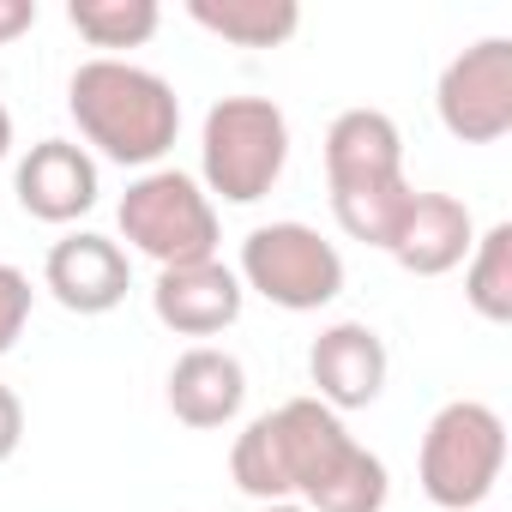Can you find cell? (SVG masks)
I'll return each instance as SVG.
<instances>
[{
    "mask_svg": "<svg viewBox=\"0 0 512 512\" xmlns=\"http://www.w3.org/2000/svg\"><path fill=\"white\" fill-rule=\"evenodd\" d=\"M229 482L253 506L302 500L308 512H380L392 494L386 458L368 452L320 398H290L253 416L229 446Z\"/></svg>",
    "mask_w": 512,
    "mask_h": 512,
    "instance_id": "cell-1",
    "label": "cell"
},
{
    "mask_svg": "<svg viewBox=\"0 0 512 512\" xmlns=\"http://www.w3.org/2000/svg\"><path fill=\"white\" fill-rule=\"evenodd\" d=\"M67 109L79 121V139L121 169H157L181 133V97L163 73L133 67L121 55H97L67 79Z\"/></svg>",
    "mask_w": 512,
    "mask_h": 512,
    "instance_id": "cell-2",
    "label": "cell"
},
{
    "mask_svg": "<svg viewBox=\"0 0 512 512\" xmlns=\"http://www.w3.org/2000/svg\"><path fill=\"white\" fill-rule=\"evenodd\" d=\"M326 187H332V217L350 241H368L386 253L404 205H410V175H404V133L386 109H344L326 127Z\"/></svg>",
    "mask_w": 512,
    "mask_h": 512,
    "instance_id": "cell-3",
    "label": "cell"
},
{
    "mask_svg": "<svg viewBox=\"0 0 512 512\" xmlns=\"http://www.w3.org/2000/svg\"><path fill=\"white\" fill-rule=\"evenodd\" d=\"M290 163V115L272 97H217L199 127V187L223 205H260Z\"/></svg>",
    "mask_w": 512,
    "mask_h": 512,
    "instance_id": "cell-4",
    "label": "cell"
},
{
    "mask_svg": "<svg viewBox=\"0 0 512 512\" xmlns=\"http://www.w3.org/2000/svg\"><path fill=\"white\" fill-rule=\"evenodd\" d=\"M500 464H506V422H500L494 404L452 398L428 416L416 476H422V494L440 512H476L494 494Z\"/></svg>",
    "mask_w": 512,
    "mask_h": 512,
    "instance_id": "cell-5",
    "label": "cell"
},
{
    "mask_svg": "<svg viewBox=\"0 0 512 512\" xmlns=\"http://www.w3.org/2000/svg\"><path fill=\"white\" fill-rule=\"evenodd\" d=\"M115 223H121L133 253L157 260V272L217 260V205L187 169H145V175H133L121 205H115Z\"/></svg>",
    "mask_w": 512,
    "mask_h": 512,
    "instance_id": "cell-6",
    "label": "cell"
},
{
    "mask_svg": "<svg viewBox=\"0 0 512 512\" xmlns=\"http://www.w3.org/2000/svg\"><path fill=\"white\" fill-rule=\"evenodd\" d=\"M235 278H241V290L266 296L284 314H320L344 296V253L314 223L284 217V223L247 229Z\"/></svg>",
    "mask_w": 512,
    "mask_h": 512,
    "instance_id": "cell-7",
    "label": "cell"
},
{
    "mask_svg": "<svg viewBox=\"0 0 512 512\" xmlns=\"http://www.w3.org/2000/svg\"><path fill=\"white\" fill-rule=\"evenodd\" d=\"M440 127L464 145H500L512 133V37H482L440 67Z\"/></svg>",
    "mask_w": 512,
    "mask_h": 512,
    "instance_id": "cell-8",
    "label": "cell"
},
{
    "mask_svg": "<svg viewBox=\"0 0 512 512\" xmlns=\"http://www.w3.org/2000/svg\"><path fill=\"white\" fill-rule=\"evenodd\" d=\"M43 290L79 314V320H97V314H115L133 290V260H127V247L97 235V229H73L49 247V260H43Z\"/></svg>",
    "mask_w": 512,
    "mask_h": 512,
    "instance_id": "cell-9",
    "label": "cell"
},
{
    "mask_svg": "<svg viewBox=\"0 0 512 512\" xmlns=\"http://www.w3.org/2000/svg\"><path fill=\"white\" fill-rule=\"evenodd\" d=\"M386 374H392V356H386V338L368 326V320H338L326 326L314 344H308V380H314V398L338 416L350 410H368L380 392H386Z\"/></svg>",
    "mask_w": 512,
    "mask_h": 512,
    "instance_id": "cell-10",
    "label": "cell"
},
{
    "mask_svg": "<svg viewBox=\"0 0 512 512\" xmlns=\"http://www.w3.org/2000/svg\"><path fill=\"white\" fill-rule=\"evenodd\" d=\"M13 193H19V211L37 217V223H79L97 205L103 175H97V157L85 145L37 139L13 169Z\"/></svg>",
    "mask_w": 512,
    "mask_h": 512,
    "instance_id": "cell-11",
    "label": "cell"
},
{
    "mask_svg": "<svg viewBox=\"0 0 512 512\" xmlns=\"http://www.w3.org/2000/svg\"><path fill=\"white\" fill-rule=\"evenodd\" d=\"M470 247H476L470 205L452 199V193H422V187L410 193V205H404V217H398V229L386 241V253L410 278H446V272H458L470 260Z\"/></svg>",
    "mask_w": 512,
    "mask_h": 512,
    "instance_id": "cell-12",
    "label": "cell"
},
{
    "mask_svg": "<svg viewBox=\"0 0 512 512\" xmlns=\"http://www.w3.org/2000/svg\"><path fill=\"white\" fill-rule=\"evenodd\" d=\"M247 290L235 278V266L223 260H199V266H169L151 284V314L175 332V338H217L241 320Z\"/></svg>",
    "mask_w": 512,
    "mask_h": 512,
    "instance_id": "cell-13",
    "label": "cell"
},
{
    "mask_svg": "<svg viewBox=\"0 0 512 512\" xmlns=\"http://www.w3.org/2000/svg\"><path fill=\"white\" fill-rule=\"evenodd\" d=\"M247 404V368L241 356L217 344H193L169 368V410L181 428H229Z\"/></svg>",
    "mask_w": 512,
    "mask_h": 512,
    "instance_id": "cell-14",
    "label": "cell"
},
{
    "mask_svg": "<svg viewBox=\"0 0 512 512\" xmlns=\"http://www.w3.org/2000/svg\"><path fill=\"white\" fill-rule=\"evenodd\" d=\"M187 19L229 49H284L302 31L296 0H187Z\"/></svg>",
    "mask_w": 512,
    "mask_h": 512,
    "instance_id": "cell-15",
    "label": "cell"
},
{
    "mask_svg": "<svg viewBox=\"0 0 512 512\" xmlns=\"http://www.w3.org/2000/svg\"><path fill=\"white\" fill-rule=\"evenodd\" d=\"M464 302L488 326L512 320V223H494L476 235L470 260H464Z\"/></svg>",
    "mask_w": 512,
    "mask_h": 512,
    "instance_id": "cell-16",
    "label": "cell"
},
{
    "mask_svg": "<svg viewBox=\"0 0 512 512\" xmlns=\"http://www.w3.org/2000/svg\"><path fill=\"white\" fill-rule=\"evenodd\" d=\"M67 25L91 49H145L163 25L157 0H67Z\"/></svg>",
    "mask_w": 512,
    "mask_h": 512,
    "instance_id": "cell-17",
    "label": "cell"
},
{
    "mask_svg": "<svg viewBox=\"0 0 512 512\" xmlns=\"http://www.w3.org/2000/svg\"><path fill=\"white\" fill-rule=\"evenodd\" d=\"M31 308H37V290H31V278H25L19 266H7V260H0V356H13V344L25 338V326H31Z\"/></svg>",
    "mask_w": 512,
    "mask_h": 512,
    "instance_id": "cell-18",
    "label": "cell"
},
{
    "mask_svg": "<svg viewBox=\"0 0 512 512\" xmlns=\"http://www.w3.org/2000/svg\"><path fill=\"white\" fill-rule=\"evenodd\" d=\"M19 446H25V404H19V392L7 380H0V464H7Z\"/></svg>",
    "mask_w": 512,
    "mask_h": 512,
    "instance_id": "cell-19",
    "label": "cell"
},
{
    "mask_svg": "<svg viewBox=\"0 0 512 512\" xmlns=\"http://www.w3.org/2000/svg\"><path fill=\"white\" fill-rule=\"evenodd\" d=\"M31 25H37V0H0V43H13Z\"/></svg>",
    "mask_w": 512,
    "mask_h": 512,
    "instance_id": "cell-20",
    "label": "cell"
},
{
    "mask_svg": "<svg viewBox=\"0 0 512 512\" xmlns=\"http://www.w3.org/2000/svg\"><path fill=\"white\" fill-rule=\"evenodd\" d=\"M7 151H13V115H7V103H0V163H7Z\"/></svg>",
    "mask_w": 512,
    "mask_h": 512,
    "instance_id": "cell-21",
    "label": "cell"
},
{
    "mask_svg": "<svg viewBox=\"0 0 512 512\" xmlns=\"http://www.w3.org/2000/svg\"><path fill=\"white\" fill-rule=\"evenodd\" d=\"M253 512H308L302 500H266V506H253Z\"/></svg>",
    "mask_w": 512,
    "mask_h": 512,
    "instance_id": "cell-22",
    "label": "cell"
}]
</instances>
